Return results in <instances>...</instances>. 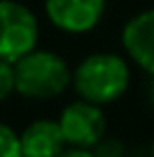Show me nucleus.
<instances>
[{
    "mask_svg": "<svg viewBox=\"0 0 154 157\" xmlns=\"http://www.w3.org/2000/svg\"><path fill=\"white\" fill-rule=\"evenodd\" d=\"M73 82V68L61 55L52 50L25 52L14 62V84L16 94L30 100H52L59 98Z\"/></svg>",
    "mask_w": 154,
    "mask_h": 157,
    "instance_id": "2",
    "label": "nucleus"
},
{
    "mask_svg": "<svg viewBox=\"0 0 154 157\" xmlns=\"http://www.w3.org/2000/svg\"><path fill=\"white\" fill-rule=\"evenodd\" d=\"M131 71L129 64L118 52H91L73 68V82L77 98L109 105L123 98L129 89Z\"/></svg>",
    "mask_w": 154,
    "mask_h": 157,
    "instance_id": "1",
    "label": "nucleus"
},
{
    "mask_svg": "<svg viewBox=\"0 0 154 157\" xmlns=\"http://www.w3.org/2000/svg\"><path fill=\"white\" fill-rule=\"evenodd\" d=\"M45 16L66 34H86L100 25L107 0H45Z\"/></svg>",
    "mask_w": 154,
    "mask_h": 157,
    "instance_id": "5",
    "label": "nucleus"
},
{
    "mask_svg": "<svg viewBox=\"0 0 154 157\" xmlns=\"http://www.w3.org/2000/svg\"><path fill=\"white\" fill-rule=\"evenodd\" d=\"M57 157H95L91 153V148H73V146H66Z\"/></svg>",
    "mask_w": 154,
    "mask_h": 157,
    "instance_id": "11",
    "label": "nucleus"
},
{
    "mask_svg": "<svg viewBox=\"0 0 154 157\" xmlns=\"http://www.w3.org/2000/svg\"><path fill=\"white\" fill-rule=\"evenodd\" d=\"M152 157H154V141H152Z\"/></svg>",
    "mask_w": 154,
    "mask_h": 157,
    "instance_id": "13",
    "label": "nucleus"
},
{
    "mask_svg": "<svg viewBox=\"0 0 154 157\" xmlns=\"http://www.w3.org/2000/svg\"><path fill=\"white\" fill-rule=\"evenodd\" d=\"M39 18L18 0H0V59L16 62L39 43Z\"/></svg>",
    "mask_w": 154,
    "mask_h": 157,
    "instance_id": "3",
    "label": "nucleus"
},
{
    "mask_svg": "<svg viewBox=\"0 0 154 157\" xmlns=\"http://www.w3.org/2000/svg\"><path fill=\"white\" fill-rule=\"evenodd\" d=\"M66 146L73 148H93L100 139L107 134V116L102 105H95L88 100H73L61 109L57 118Z\"/></svg>",
    "mask_w": 154,
    "mask_h": 157,
    "instance_id": "4",
    "label": "nucleus"
},
{
    "mask_svg": "<svg viewBox=\"0 0 154 157\" xmlns=\"http://www.w3.org/2000/svg\"><path fill=\"white\" fill-rule=\"evenodd\" d=\"M120 39L127 57L145 73L154 75V9L131 16L125 23Z\"/></svg>",
    "mask_w": 154,
    "mask_h": 157,
    "instance_id": "6",
    "label": "nucleus"
},
{
    "mask_svg": "<svg viewBox=\"0 0 154 157\" xmlns=\"http://www.w3.org/2000/svg\"><path fill=\"white\" fill-rule=\"evenodd\" d=\"M150 102L154 107V75H152V82H150Z\"/></svg>",
    "mask_w": 154,
    "mask_h": 157,
    "instance_id": "12",
    "label": "nucleus"
},
{
    "mask_svg": "<svg viewBox=\"0 0 154 157\" xmlns=\"http://www.w3.org/2000/svg\"><path fill=\"white\" fill-rule=\"evenodd\" d=\"M0 157H23L18 134L5 121H0Z\"/></svg>",
    "mask_w": 154,
    "mask_h": 157,
    "instance_id": "8",
    "label": "nucleus"
},
{
    "mask_svg": "<svg viewBox=\"0 0 154 157\" xmlns=\"http://www.w3.org/2000/svg\"><path fill=\"white\" fill-rule=\"evenodd\" d=\"M23 157H57L66 148V139L57 118H36L18 134Z\"/></svg>",
    "mask_w": 154,
    "mask_h": 157,
    "instance_id": "7",
    "label": "nucleus"
},
{
    "mask_svg": "<svg viewBox=\"0 0 154 157\" xmlns=\"http://www.w3.org/2000/svg\"><path fill=\"white\" fill-rule=\"evenodd\" d=\"M16 91L14 84V64L7 59H0V102H5Z\"/></svg>",
    "mask_w": 154,
    "mask_h": 157,
    "instance_id": "10",
    "label": "nucleus"
},
{
    "mask_svg": "<svg viewBox=\"0 0 154 157\" xmlns=\"http://www.w3.org/2000/svg\"><path fill=\"white\" fill-rule=\"evenodd\" d=\"M91 153L95 157H125L127 155V148H125V144L120 141V139L107 137V134H104V137L91 148Z\"/></svg>",
    "mask_w": 154,
    "mask_h": 157,
    "instance_id": "9",
    "label": "nucleus"
}]
</instances>
